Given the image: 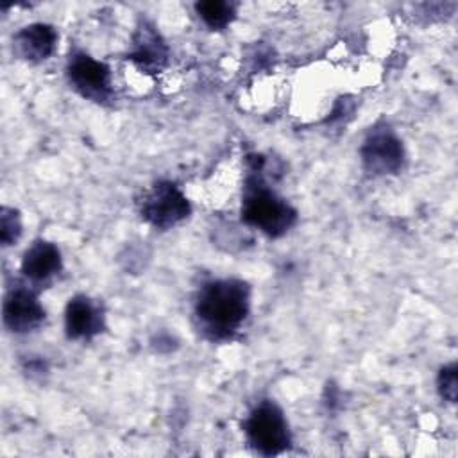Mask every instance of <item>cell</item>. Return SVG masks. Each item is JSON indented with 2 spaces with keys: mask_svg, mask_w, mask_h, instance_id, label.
I'll return each instance as SVG.
<instances>
[{
  "mask_svg": "<svg viewBox=\"0 0 458 458\" xmlns=\"http://www.w3.org/2000/svg\"><path fill=\"white\" fill-rule=\"evenodd\" d=\"M243 429L249 444L261 454H279L290 447L288 424L274 403L258 404L243 422Z\"/></svg>",
  "mask_w": 458,
  "mask_h": 458,
  "instance_id": "cell-3",
  "label": "cell"
},
{
  "mask_svg": "<svg viewBox=\"0 0 458 458\" xmlns=\"http://www.w3.org/2000/svg\"><path fill=\"white\" fill-rule=\"evenodd\" d=\"M21 233V224H20V216L14 209L11 208H2V215H0V238L4 245H11L18 240Z\"/></svg>",
  "mask_w": 458,
  "mask_h": 458,
  "instance_id": "cell-13",
  "label": "cell"
},
{
  "mask_svg": "<svg viewBox=\"0 0 458 458\" xmlns=\"http://www.w3.org/2000/svg\"><path fill=\"white\" fill-rule=\"evenodd\" d=\"M61 270V254L55 245L48 242L32 243L21 259V272L30 281H47Z\"/></svg>",
  "mask_w": 458,
  "mask_h": 458,
  "instance_id": "cell-10",
  "label": "cell"
},
{
  "mask_svg": "<svg viewBox=\"0 0 458 458\" xmlns=\"http://www.w3.org/2000/svg\"><path fill=\"white\" fill-rule=\"evenodd\" d=\"M242 218L268 236L284 234L297 218L295 209L270 191L256 175L249 177L242 202Z\"/></svg>",
  "mask_w": 458,
  "mask_h": 458,
  "instance_id": "cell-2",
  "label": "cell"
},
{
  "mask_svg": "<svg viewBox=\"0 0 458 458\" xmlns=\"http://www.w3.org/2000/svg\"><path fill=\"white\" fill-rule=\"evenodd\" d=\"M131 59L136 63L138 68H141L147 73H154L165 66L166 47L161 41L159 34L154 30V27L147 23L140 27L134 38V50L131 54Z\"/></svg>",
  "mask_w": 458,
  "mask_h": 458,
  "instance_id": "cell-11",
  "label": "cell"
},
{
  "mask_svg": "<svg viewBox=\"0 0 458 458\" xmlns=\"http://www.w3.org/2000/svg\"><path fill=\"white\" fill-rule=\"evenodd\" d=\"M57 34L47 23H32L14 36V50L21 59L38 63L45 61L55 50Z\"/></svg>",
  "mask_w": 458,
  "mask_h": 458,
  "instance_id": "cell-9",
  "label": "cell"
},
{
  "mask_svg": "<svg viewBox=\"0 0 458 458\" xmlns=\"http://www.w3.org/2000/svg\"><path fill=\"white\" fill-rule=\"evenodd\" d=\"M361 159L370 174H395L404 161V150L399 138L388 127L370 131L363 147Z\"/></svg>",
  "mask_w": 458,
  "mask_h": 458,
  "instance_id": "cell-6",
  "label": "cell"
},
{
  "mask_svg": "<svg viewBox=\"0 0 458 458\" xmlns=\"http://www.w3.org/2000/svg\"><path fill=\"white\" fill-rule=\"evenodd\" d=\"M68 77L73 88L86 98L104 102L111 97L109 68L84 52H75L70 57Z\"/></svg>",
  "mask_w": 458,
  "mask_h": 458,
  "instance_id": "cell-5",
  "label": "cell"
},
{
  "mask_svg": "<svg viewBox=\"0 0 458 458\" xmlns=\"http://www.w3.org/2000/svg\"><path fill=\"white\" fill-rule=\"evenodd\" d=\"M45 320V310L27 288H13L4 301V322L14 333H29Z\"/></svg>",
  "mask_w": 458,
  "mask_h": 458,
  "instance_id": "cell-7",
  "label": "cell"
},
{
  "mask_svg": "<svg viewBox=\"0 0 458 458\" xmlns=\"http://www.w3.org/2000/svg\"><path fill=\"white\" fill-rule=\"evenodd\" d=\"M438 390L444 399L454 403L456 399V365L451 363L444 367L438 374Z\"/></svg>",
  "mask_w": 458,
  "mask_h": 458,
  "instance_id": "cell-14",
  "label": "cell"
},
{
  "mask_svg": "<svg viewBox=\"0 0 458 458\" xmlns=\"http://www.w3.org/2000/svg\"><path fill=\"white\" fill-rule=\"evenodd\" d=\"M202 21L211 29H224L234 16V5L224 0H206L195 5Z\"/></svg>",
  "mask_w": 458,
  "mask_h": 458,
  "instance_id": "cell-12",
  "label": "cell"
},
{
  "mask_svg": "<svg viewBox=\"0 0 458 458\" xmlns=\"http://www.w3.org/2000/svg\"><path fill=\"white\" fill-rule=\"evenodd\" d=\"M66 335L73 340H88L104 327V313L91 299L79 295L70 299L64 315Z\"/></svg>",
  "mask_w": 458,
  "mask_h": 458,
  "instance_id": "cell-8",
  "label": "cell"
},
{
  "mask_svg": "<svg viewBox=\"0 0 458 458\" xmlns=\"http://www.w3.org/2000/svg\"><path fill=\"white\" fill-rule=\"evenodd\" d=\"M249 313V288L238 279H216L200 288L195 315L211 338L231 336Z\"/></svg>",
  "mask_w": 458,
  "mask_h": 458,
  "instance_id": "cell-1",
  "label": "cell"
},
{
  "mask_svg": "<svg viewBox=\"0 0 458 458\" xmlns=\"http://www.w3.org/2000/svg\"><path fill=\"white\" fill-rule=\"evenodd\" d=\"M188 215V199L172 182L154 184L141 200V216L159 229H168Z\"/></svg>",
  "mask_w": 458,
  "mask_h": 458,
  "instance_id": "cell-4",
  "label": "cell"
}]
</instances>
